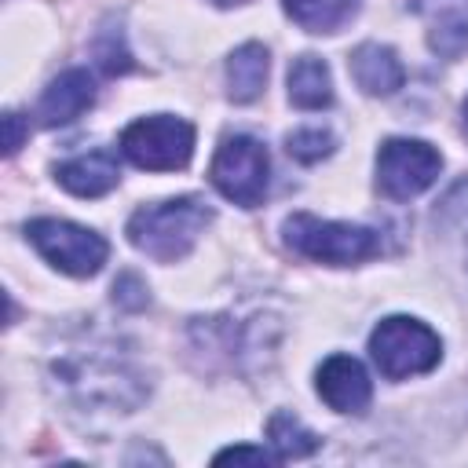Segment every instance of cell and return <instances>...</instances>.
<instances>
[{"instance_id":"cell-1","label":"cell","mask_w":468,"mask_h":468,"mask_svg":"<svg viewBox=\"0 0 468 468\" xmlns=\"http://www.w3.org/2000/svg\"><path fill=\"white\" fill-rule=\"evenodd\" d=\"M208 223H212V208L201 197L186 194V197H168V201L135 208L124 234L150 260L176 263L194 249V241L205 234Z\"/></svg>"},{"instance_id":"cell-2","label":"cell","mask_w":468,"mask_h":468,"mask_svg":"<svg viewBox=\"0 0 468 468\" xmlns=\"http://www.w3.org/2000/svg\"><path fill=\"white\" fill-rule=\"evenodd\" d=\"M285 245L314 263H333V267H351L362 260H373L380 252V234L362 223H336V219H318L311 212H292L282 227Z\"/></svg>"},{"instance_id":"cell-3","label":"cell","mask_w":468,"mask_h":468,"mask_svg":"<svg viewBox=\"0 0 468 468\" xmlns=\"http://www.w3.org/2000/svg\"><path fill=\"white\" fill-rule=\"evenodd\" d=\"M369 355L388 380H406V377H417L439 366L442 340L420 318L391 314L377 322V329L369 333Z\"/></svg>"},{"instance_id":"cell-4","label":"cell","mask_w":468,"mask_h":468,"mask_svg":"<svg viewBox=\"0 0 468 468\" xmlns=\"http://www.w3.org/2000/svg\"><path fill=\"white\" fill-rule=\"evenodd\" d=\"M121 154L146 172H179L194 157V124L172 113H150L121 132Z\"/></svg>"},{"instance_id":"cell-5","label":"cell","mask_w":468,"mask_h":468,"mask_svg":"<svg viewBox=\"0 0 468 468\" xmlns=\"http://www.w3.org/2000/svg\"><path fill=\"white\" fill-rule=\"evenodd\" d=\"M208 179L227 201L241 205V208H256L267 197V183H271L267 146L241 132L227 135L208 165Z\"/></svg>"},{"instance_id":"cell-6","label":"cell","mask_w":468,"mask_h":468,"mask_svg":"<svg viewBox=\"0 0 468 468\" xmlns=\"http://www.w3.org/2000/svg\"><path fill=\"white\" fill-rule=\"evenodd\" d=\"M26 238L37 245V252L51 267H58L62 274H73V278L99 274L110 256V245L102 234H95L80 223H69V219H33V223H26Z\"/></svg>"},{"instance_id":"cell-7","label":"cell","mask_w":468,"mask_h":468,"mask_svg":"<svg viewBox=\"0 0 468 468\" xmlns=\"http://www.w3.org/2000/svg\"><path fill=\"white\" fill-rule=\"evenodd\" d=\"M442 172V154L424 139H384L377 150V186L391 201L424 194Z\"/></svg>"},{"instance_id":"cell-8","label":"cell","mask_w":468,"mask_h":468,"mask_svg":"<svg viewBox=\"0 0 468 468\" xmlns=\"http://www.w3.org/2000/svg\"><path fill=\"white\" fill-rule=\"evenodd\" d=\"M55 377L73 388L84 402H106V406H132L128 399H121V388H135L143 391V384L124 369V362H117L113 355H69L62 362H55Z\"/></svg>"},{"instance_id":"cell-9","label":"cell","mask_w":468,"mask_h":468,"mask_svg":"<svg viewBox=\"0 0 468 468\" xmlns=\"http://www.w3.org/2000/svg\"><path fill=\"white\" fill-rule=\"evenodd\" d=\"M314 388H318L322 402L336 413H362L373 399V380H369L366 366L351 355H329L318 366Z\"/></svg>"},{"instance_id":"cell-10","label":"cell","mask_w":468,"mask_h":468,"mask_svg":"<svg viewBox=\"0 0 468 468\" xmlns=\"http://www.w3.org/2000/svg\"><path fill=\"white\" fill-rule=\"evenodd\" d=\"M91 102H95V80H91V73L88 69H66V73H58L44 88L40 106H37V117H40V124L58 128V124L77 121Z\"/></svg>"},{"instance_id":"cell-11","label":"cell","mask_w":468,"mask_h":468,"mask_svg":"<svg viewBox=\"0 0 468 468\" xmlns=\"http://www.w3.org/2000/svg\"><path fill=\"white\" fill-rule=\"evenodd\" d=\"M55 179L77 197H102L121 183V168L110 150H88V154L58 161Z\"/></svg>"},{"instance_id":"cell-12","label":"cell","mask_w":468,"mask_h":468,"mask_svg":"<svg viewBox=\"0 0 468 468\" xmlns=\"http://www.w3.org/2000/svg\"><path fill=\"white\" fill-rule=\"evenodd\" d=\"M355 84L366 95H391L402 88L406 80V66L399 62V55L388 44H358L347 58Z\"/></svg>"},{"instance_id":"cell-13","label":"cell","mask_w":468,"mask_h":468,"mask_svg":"<svg viewBox=\"0 0 468 468\" xmlns=\"http://www.w3.org/2000/svg\"><path fill=\"white\" fill-rule=\"evenodd\" d=\"M267 69H271V58H267V48L249 40L241 48L230 51L227 58V95L234 102H252L263 95V84H267Z\"/></svg>"},{"instance_id":"cell-14","label":"cell","mask_w":468,"mask_h":468,"mask_svg":"<svg viewBox=\"0 0 468 468\" xmlns=\"http://www.w3.org/2000/svg\"><path fill=\"white\" fill-rule=\"evenodd\" d=\"M289 102L300 110L333 106V77L318 55H300L289 66Z\"/></svg>"},{"instance_id":"cell-15","label":"cell","mask_w":468,"mask_h":468,"mask_svg":"<svg viewBox=\"0 0 468 468\" xmlns=\"http://www.w3.org/2000/svg\"><path fill=\"white\" fill-rule=\"evenodd\" d=\"M282 7L307 33H336L355 18L358 0H282Z\"/></svg>"},{"instance_id":"cell-16","label":"cell","mask_w":468,"mask_h":468,"mask_svg":"<svg viewBox=\"0 0 468 468\" xmlns=\"http://www.w3.org/2000/svg\"><path fill=\"white\" fill-rule=\"evenodd\" d=\"M267 439H271V446H274V453H278L282 461L307 457V453H314V450L322 446V439H318L300 417H292L289 410L271 413V420H267Z\"/></svg>"},{"instance_id":"cell-17","label":"cell","mask_w":468,"mask_h":468,"mask_svg":"<svg viewBox=\"0 0 468 468\" xmlns=\"http://www.w3.org/2000/svg\"><path fill=\"white\" fill-rule=\"evenodd\" d=\"M333 146H336V139H333V132H325V128H296V132H289V139H285L289 157H296V161H303V165H314V161L329 157Z\"/></svg>"},{"instance_id":"cell-18","label":"cell","mask_w":468,"mask_h":468,"mask_svg":"<svg viewBox=\"0 0 468 468\" xmlns=\"http://www.w3.org/2000/svg\"><path fill=\"white\" fill-rule=\"evenodd\" d=\"M216 464H223V461H256V464H274V461H282L274 450H267V446H227V450H219L216 457H212Z\"/></svg>"},{"instance_id":"cell-19","label":"cell","mask_w":468,"mask_h":468,"mask_svg":"<svg viewBox=\"0 0 468 468\" xmlns=\"http://www.w3.org/2000/svg\"><path fill=\"white\" fill-rule=\"evenodd\" d=\"M113 300L124 303V307H143L146 303V285L135 278V274H121L113 282Z\"/></svg>"},{"instance_id":"cell-20","label":"cell","mask_w":468,"mask_h":468,"mask_svg":"<svg viewBox=\"0 0 468 468\" xmlns=\"http://www.w3.org/2000/svg\"><path fill=\"white\" fill-rule=\"evenodd\" d=\"M4 128H7L4 150H7V154H15V150L22 146V117H18V113H7V117H4Z\"/></svg>"},{"instance_id":"cell-21","label":"cell","mask_w":468,"mask_h":468,"mask_svg":"<svg viewBox=\"0 0 468 468\" xmlns=\"http://www.w3.org/2000/svg\"><path fill=\"white\" fill-rule=\"evenodd\" d=\"M216 4H223V7H230V4H241V0H216Z\"/></svg>"},{"instance_id":"cell-22","label":"cell","mask_w":468,"mask_h":468,"mask_svg":"<svg viewBox=\"0 0 468 468\" xmlns=\"http://www.w3.org/2000/svg\"><path fill=\"white\" fill-rule=\"evenodd\" d=\"M464 117H468V102H464Z\"/></svg>"}]
</instances>
